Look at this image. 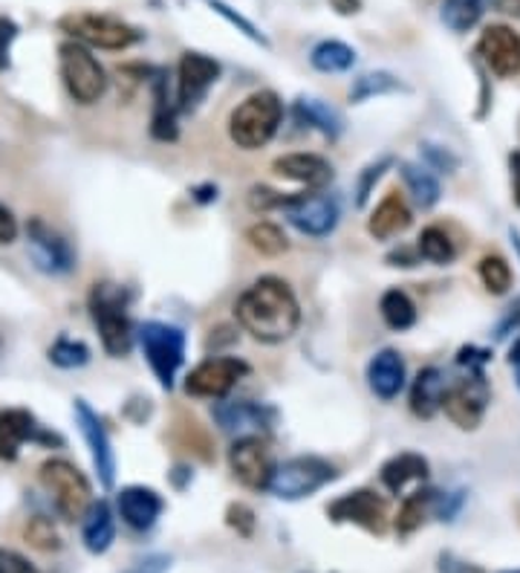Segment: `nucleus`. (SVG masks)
<instances>
[{"instance_id": "40", "label": "nucleus", "mask_w": 520, "mask_h": 573, "mask_svg": "<svg viewBox=\"0 0 520 573\" xmlns=\"http://www.w3.org/2000/svg\"><path fill=\"white\" fill-rule=\"evenodd\" d=\"M208 7H212L214 12H217V16L223 18V21L232 23V27H235L237 32H243V36L249 38V41H255V44H261V47H269V38H266L264 32L257 30L255 23L249 21V18H243L241 12H235V9L228 7V3H223V0H208Z\"/></svg>"}, {"instance_id": "1", "label": "nucleus", "mask_w": 520, "mask_h": 573, "mask_svg": "<svg viewBox=\"0 0 520 573\" xmlns=\"http://www.w3.org/2000/svg\"><path fill=\"white\" fill-rule=\"evenodd\" d=\"M235 319L261 345H281L300 328L298 295L278 275H261L235 302Z\"/></svg>"}, {"instance_id": "13", "label": "nucleus", "mask_w": 520, "mask_h": 573, "mask_svg": "<svg viewBox=\"0 0 520 573\" xmlns=\"http://www.w3.org/2000/svg\"><path fill=\"white\" fill-rule=\"evenodd\" d=\"M27 243L35 267L47 275H67L75 270V252L59 229H52L44 218H30Z\"/></svg>"}, {"instance_id": "30", "label": "nucleus", "mask_w": 520, "mask_h": 573, "mask_svg": "<svg viewBox=\"0 0 520 573\" xmlns=\"http://www.w3.org/2000/svg\"><path fill=\"white\" fill-rule=\"evenodd\" d=\"M399 171H402L405 185H408L410 198H414V203H417L419 209H431L440 203V194H442L440 180L434 177V171L428 169V165H419V162H402Z\"/></svg>"}, {"instance_id": "49", "label": "nucleus", "mask_w": 520, "mask_h": 573, "mask_svg": "<svg viewBox=\"0 0 520 573\" xmlns=\"http://www.w3.org/2000/svg\"><path fill=\"white\" fill-rule=\"evenodd\" d=\"M440 573H483L477 565H469V562H460L457 556L446 553L440 556Z\"/></svg>"}, {"instance_id": "50", "label": "nucleus", "mask_w": 520, "mask_h": 573, "mask_svg": "<svg viewBox=\"0 0 520 573\" xmlns=\"http://www.w3.org/2000/svg\"><path fill=\"white\" fill-rule=\"evenodd\" d=\"M494 9H498L500 16L520 21V0H494Z\"/></svg>"}, {"instance_id": "41", "label": "nucleus", "mask_w": 520, "mask_h": 573, "mask_svg": "<svg viewBox=\"0 0 520 573\" xmlns=\"http://www.w3.org/2000/svg\"><path fill=\"white\" fill-rule=\"evenodd\" d=\"M390 157H381L379 162H370L365 171H359V180H356V207H365L367 198L374 194L376 183H379L381 177H385V171L390 169Z\"/></svg>"}, {"instance_id": "18", "label": "nucleus", "mask_w": 520, "mask_h": 573, "mask_svg": "<svg viewBox=\"0 0 520 573\" xmlns=\"http://www.w3.org/2000/svg\"><path fill=\"white\" fill-rule=\"evenodd\" d=\"M214 420L226 434L235 438H261L275 423V412L269 405L255 400H223L214 405Z\"/></svg>"}, {"instance_id": "29", "label": "nucleus", "mask_w": 520, "mask_h": 573, "mask_svg": "<svg viewBox=\"0 0 520 573\" xmlns=\"http://www.w3.org/2000/svg\"><path fill=\"white\" fill-rule=\"evenodd\" d=\"M356 50L345 41H336V38H327V41H318L313 50H309V64L316 67L318 73H327V76H338V73H347L353 70L356 64Z\"/></svg>"}, {"instance_id": "39", "label": "nucleus", "mask_w": 520, "mask_h": 573, "mask_svg": "<svg viewBox=\"0 0 520 573\" xmlns=\"http://www.w3.org/2000/svg\"><path fill=\"white\" fill-rule=\"evenodd\" d=\"M27 542L44 553L59 551L61 547L59 530H55V524H52L50 519H44V515H35V519H30V524H27Z\"/></svg>"}, {"instance_id": "55", "label": "nucleus", "mask_w": 520, "mask_h": 573, "mask_svg": "<svg viewBox=\"0 0 520 573\" xmlns=\"http://www.w3.org/2000/svg\"><path fill=\"white\" fill-rule=\"evenodd\" d=\"M509 235H512V243H514V247H518V252H520V232H518V229H512Z\"/></svg>"}, {"instance_id": "6", "label": "nucleus", "mask_w": 520, "mask_h": 573, "mask_svg": "<svg viewBox=\"0 0 520 573\" xmlns=\"http://www.w3.org/2000/svg\"><path fill=\"white\" fill-rule=\"evenodd\" d=\"M59 70L67 93L75 104H95L108 93V73L93 56V50L79 41H64L59 47Z\"/></svg>"}, {"instance_id": "17", "label": "nucleus", "mask_w": 520, "mask_h": 573, "mask_svg": "<svg viewBox=\"0 0 520 573\" xmlns=\"http://www.w3.org/2000/svg\"><path fill=\"white\" fill-rule=\"evenodd\" d=\"M477 56L486 64V70L498 76V79L520 76V36L506 23H491L480 32Z\"/></svg>"}, {"instance_id": "4", "label": "nucleus", "mask_w": 520, "mask_h": 573, "mask_svg": "<svg viewBox=\"0 0 520 573\" xmlns=\"http://www.w3.org/2000/svg\"><path fill=\"white\" fill-rule=\"evenodd\" d=\"M59 30L70 36V41L90 47V50H131L140 44L142 32L133 23L116 16H99V12H70L59 21Z\"/></svg>"}, {"instance_id": "22", "label": "nucleus", "mask_w": 520, "mask_h": 573, "mask_svg": "<svg viewBox=\"0 0 520 573\" xmlns=\"http://www.w3.org/2000/svg\"><path fill=\"white\" fill-rule=\"evenodd\" d=\"M52 443V434L41 432L35 414L27 409H7L0 412V458L16 461L21 455L23 443Z\"/></svg>"}, {"instance_id": "26", "label": "nucleus", "mask_w": 520, "mask_h": 573, "mask_svg": "<svg viewBox=\"0 0 520 573\" xmlns=\"http://www.w3.org/2000/svg\"><path fill=\"white\" fill-rule=\"evenodd\" d=\"M295 117H298L300 125L313 128L324 137V140H338L341 131H345V119L341 113L327 104L324 99H316V96H300L298 102H295Z\"/></svg>"}, {"instance_id": "53", "label": "nucleus", "mask_w": 520, "mask_h": 573, "mask_svg": "<svg viewBox=\"0 0 520 573\" xmlns=\"http://www.w3.org/2000/svg\"><path fill=\"white\" fill-rule=\"evenodd\" d=\"M512 165H514V177H518V183H514V198H518V207H520V154L512 157Z\"/></svg>"}, {"instance_id": "15", "label": "nucleus", "mask_w": 520, "mask_h": 573, "mask_svg": "<svg viewBox=\"0 0 520 573\" xmlns=\"http://www.w3.org/2000/svg\"><path fill=\"white\" fill-rule=\"evenodd\" d=\"M327 515H330V522L356 524V527L376 533V536L388 530V507L374 490H353V493L338 495L327 507Z\"/></svg>"}, {"instance_id": "33", "label": "nucleus", "mask_w": 520, "mask_h": 573, "mask_svg": "<svg viewBox=\"0 0 520 573\" xmlns=\"http://www.w3.org/2000/svg\"><path fill=\"white\" fill-rule=\"evenodd\" d=\"M486 3L489 0H442L440 21L451 32H469L483 18Z\"/></svg>"}, {"instance_id": "47", "label": "nucleus", "mask_w": 520, "mask_h": 573, "mask_svg": "<svg viewBox=\"0 0 520 573\" xmlns=\"http://www.w3.org/2000/svg\"><path fill=\"white\" fill-rule=\"evenodd\" d=\"M422 154L428 157V165L446 171V174H451V171L457 169V157L448 154L446 148H440V145H422Z\"/></svg>"}, {"instance_id": "20", "label": "nucleus", "mask_w": 520, "mask_h": 573, "mask_svg": "<svg viewBox=\"0 0 520 573\" xmlns=\"http://www.w3.org/2000/svg\"><path fill=\"white\" fill-rule=\"evenodd\" d=\"M272 171L284 180L304 185L307 191H324L333 183V165L322 154H307V151H293L272 162Z\"/></svg>"}, {"instance_id": "32", "label": "nucleus", "mask_w": 520, "mask_h": 573, "mask_svg": "<svg viewBox=\"0 0 520 573\" xmlns=\"http://www.w3.org/2000/svg\"><path fill=\"white\" fill-rule=\"evenodd\" d=\"M379 313L381 322L388 324L390 331H410L417 324V304L399 286H390V290L381 293Z\"/></svg>"}, {"instance_id": "25", "label": "nucleus", "mask_w": 520, "mask_h": 573, "mask_svg": "<svg viewBox=\"0 0 520 573\" xmlns=\"http://www.w3.org/2000/svg\"><path fill=\"white\" fill-rule=\"evenodd\" d=\"M410 221H414V214H410L408 203L396 191H390L388 198L381 200L379 207L370 212V218H367V232L376 241H390V238L402 235L405 229L410 227Z\"/></svg>"}, {"instance_id": "3", "label": "nucleus", "mask_w": 520, "mask_h": 573, "mask_svg": "<svg viewBox=\"0 0 520 573\" xmlns=\"http://www.w3.org/2000/svg\"><path fill=\"white\" fill-rule=\"evenodd\" d=\"M284 122V102L275 90H255L228 113V140L241 151H261L269 145Z\"/></svg>"}, {"instance_id": "31", "label": "nucleus", "mask_w": 520, "mask_h": 573, "mask_svg": "<svg viewBox=\"0 0 520 573\" xmlns=\"http://www.w3.org/2000/svg\"><path fill=\"white\" fill-rule=\"evenodd\" d=\"M437 510V493L434 490H417L402 499V507L396 513L394 527L399 536H410L414 530H419L426 524L428 515Z\"/></svg>"}, {"instance_id": "42", "label": "nucleus", "mask_w": 520, "mask_h": 573, "mask_svg": "<svg viewBox=\"0 0 520 573\" xmlns=\"http://www.w3.org/2000/svg\"><path fill=\"white\" fill-rule=\"evenodd\" d=\"M226 524L235 530L237 536L252 539L255 536V527H257V515L249 504H243V501H232L226 510Z\"/></svg>"}, {"instance_id": "23", "label": "nucleus", "mask_w": 520, "mask_h": 573, "mask_svg": "<svg viewBox=\"0 0 520 573\" xmlns=\"http://www.w3.org/2000/svg\"><path fill=\"white\" fill-rule=\"evenodd\" d=\"M81 542L93 556H102L116 542V515H113L111 504L104 499L93 501L81 519Z\"/></svg>"}, {"instance_id": "7", "label": "nucleus", "mask_w": 520, "mask_h": 573, "mask_svg": "<svg viewBox=\"0 0 520 573\" xmlns=\"http://www.w3.org/2000/svg\"><path fill=\"white\" fill-rule=\"evenodd\" d=\"M41 484L52 495V504L67 522H81L93 504V490L84 472L67 458H50L41 463Z\"/></svg>"}, {"instance_id": "44", "label": "nucleus", "mask_w": 520, "mask_h": 573, "mask_svg": "<svg viewBox=\"0 0 520 573\" xmlns=\"http://www.w3.org/2000/svg\"><path fill=\"white\" fill-rule=\"evenodd\" d=\"M171 567V556L165 553H151L145 559H136L125 573H169Z\"/></svg>"}, {"instance_id": "27", "label": "nucleus", "mask_w": 520, "mask_h": 573, "mask_svg": "<svg viewBox=\"0 0 520 573\" xmlns=\"http://www.w3.org/2000/svg\"><path fill=\"white\" fill-rule=\"evenodd\" d=\"M379 478L388 493L399 495L408 490V484H419V481H426L428 461L422 455H417V452H399V455H394L390 461H385Z\"/></svg>"}, {"instance_id": "16", "label": "nucleus", "mask_w": 520, "mask_h": 573, "mask_svg": "<svg viewBox=\"0 0 520 573\" xmlns=\"http://www.w3.org/2000/svg\"><path fill=\"white\" fill-rule=\"evenodd\" d=\"M228 470L246 490H266L275 472L272 452L261 438H237L228 449Z\"/></svg>"}, {"instance_id": "2", "label": "nucleus", "mask_w": 520, "mask_h": 573, "mask_svg": "<svg viewBox=\"0 0 520 573\" xmlns=\"http://www.w3.org/2000/svg\"><path fill=\"white\" fill-rule=\"evenodd\" d=\"M90 319H93L99 339H102L104 353L111 356H125L133 348V322H131V293L125 286L113 281H99L90 286L88 295Z\"/></svg>"}, {"instance_id": "19", "label": "nucleus", "mask_w": 520, "mask_h": 573, "mask_svg": "<svg viewBox=\"0 0 520 573\" xmlns=\"http://www.w3.org/2000/svg\"><path fill=\"white\" fill-rule=\"evenodd\" d=\"M365 376L367 389H370L374 398L385 400V403L396 400L402 394L405 382H408V368H405L402 353L394 351V348H381V351H376L374 356H370V362H367Z\"/></svg>"}, {"instance_id": "45", "label": "nucleus", "mask_w": 520, "mask_h": 573, "mask_svg": "<svg viewBox=\"0 0 520 573\" xmlns=\"http://www.w3.org/2000/svg\"><path fill=\"white\" fill-rule=\"evenodd\" d=\"M18 38V27L16 21L9 18H0V70L9 67V52H12V41Z\"/></svg>"}, {"instance_id": "56", "label": "nucleus", "mask_w": 520, "mask_h": 573, "mask_svg": "<svg viewBox=\"0 0 520 573\" xmlns=\"http://www.w3.org/2000/svg\"><path fill=\"white\" fill-rule=\"evenodd\" d=\"M503 573H520V571H503Z\"/></svg>"}, {"instance_id": "14", "label": "nucleus", "mask_w": 520, "mask_h": 573, "mask_svg": "<svg viewBox=\"0 0 520 573\" xmlns=\"http://www.w3.org/2000/svg\"><path fill=\"white\" fill-rule=\"evenodd\" d=\"M221 79V64L205 52H183L176 67V108L197 111L208 90Z\"/></svg>"}, {"instance_id": "5", "label": "nucleus", "mask_w": 520, "mask_h": 573, "mask_svg": "<svg viewBox=\"0 0 520 573\" xmlns=\"http://www.w3.org/2000/svg\"><path fill=\"white\" fill-rule=\"evenodd\" d=\"M336 478L338 472L330 461H324L318 455H298L284 463H275L266 493L281 501H300L316 495L318 490L333 484Z\"/></svg>"}, {"instance_id": "48", "label": "nucleus", "mask_w": 520, "mask_h": 573, "mask_svg": "<svg viewBox=\"0 0 520 573\" xmlns=\"http://www.w3.org/2000/svg\"><path fill=\"white\" fill-rule=\"evenodd\" d=\"M486 362H489V351H480V348H462L457 356V365L469 368V371H483Z\"/></svg>"}, {"instance_id": "46", "label": "nucleus", "mask_w": 520, "mask_h": 573, "mask_svg": "<svg viewBox=\"0 0 520 573\" xmlns=\"http://www.w3.org/2000/svg\"><path fill=\"white\" fill-rule=\"evenodd\" d=\"M18 235H21L18 218L12 214V209L0 203V243H3V247H9V243L18 241Z\"/></svg>"}, {"instance_id": "35", "label": "nucleus", "mask_w": 520, "mask_h": 573, "mask_svg": "<svg viewBox=\"0 0 520 573\" xmlns=\"http://www.w3.org/2000/svg\"><path fill=\"white\" fill-rule=\"evenodd\" d=\"M243 238H246V243H249L257 255H264V258H278L289 250V238L284 235V229H281L278 223H269V221L252 223Z\"/></svg>"}, {"instance_id": "10", "label": "nucleus", "mask_w": 520, "mask_h": 573, "mask_svg": "<svg viewBox=\"0 0 520 573\" xmlns=\"http://www.w3.org/2000/svg\"><path fill=\"white\" fill-rule=\"evenodd\" d=\"M281 212H284L286 221L298 229L300 235L307 238L333 235L338 221H341V207L327 191H300V194H293Z\"/></svg>"}, {"instance_id": "8", "label": "nucleus", "mask_w": 520, "mask_h": 573, "mask_svg": "<svg viewBox=\"0 0 520 573\" xmlns=\"http://www.w3.org/2000/svg\"><path fill=\"white\" fill-rule=\"evenodd\" d=\"M136 336H140L142 353L162 389H174L180 368L185 362V333L169 322H145Z\"/></svg>"}, {"instance_id": "52", "label": "nucleus", "mask_w": 520, "mask_h": 573, "mask_svg": "<svg viewBox=\"0 0 520 573\" xmlns=\"http://www.w3.org/2000/svg\"><path fill=\"white\" fill-rule=\"evenodd\" d=\"M509 368L514 371V380H518V389H520V339L512 345V351H509Z\"/></svg>"}, {"instance_id": "24", "label": "nucleus", "mask_w": 520, "mask_h": 573, "mask_svg": "<svg viewBox=\"0 0 520 573\" xmlns=\"http://www.w3.org/2000/svg\"><path fill=\"white\" fill-rule=\"evenodd\" d=\"M448 380L442 368L428 365L410 382V412L422 420H431L434 414L442 412V398H446Z\"/></svg>"}, {"instance_id": "43", "label": "nucleus", "mask_w": 520, "mask_h": 573, "mask_svg": "<svg viewBox=\"0 0 520 573\" xmlns=\"http://www.w3.org/2000/svg\"><path fill=\"white\" fill-rule=\"evenodd\" d=\"M0 573H41L30 559L21 556L18 551H7L0 547Z\"/></svg>"}, {"instance_id": "12", "label": "nucleus", "mask_w": 520, "mask_h": 573, "mask_svg": "<svg viewBox=\"0 0 520 573\" xmlns=\"http://www.w3.org/2000/svg\"><path fill=\"white\" fill-rule=\"evenodd\" d=\"M75 426H79L81 438L90 449V461H93V470L99 475V484L104 490H111L116 484V452H113V441L108 429H104L102 418L93 412V405L88 400H75L73 405Z\"/></svg>"}, {"instance_id": "11", "label": "nucleus", "mask_w": 520, "mask_h": 573, "mask_svg": "<svg viewBox=\"0 0 520 573\" xmlns=\"http://www.w3.org/2000/svg\"><path fill=\"white\" fill-rule=\"evenodd\" d=\"M246 374H249V362H243L241 356H212V360L200 362L197 368H191L183 380V389L188 398L226 400Z\"/></svg>"}, {"instance_id": "28", "label": "nucleus", "mask_w": 520, "mask_h": 573, "mask_svg": "<svg viewBox=\"0 0 520 573\" xmlns=\"http://www.w3.org/2000/svg\"><path fill=\"white\" fill-rule=\"evenodd\" d=\"M176 102H171L169 96V81L165 76L156 73L154 76V117H151V133L154 140L160 142H174L180 128H176Z\"/></svg>"}, {"instance_id": "54", "label": "nucleus", "mask_w": 520, "mask_h": 573, "mask_svg": "<svg viewBox=\"0 0 520 573\" xmlns=\"http://www.w3.org/2000/svg\"><path fill=\"white\" fill-rule=\"evenodd\" d=\"M506 324H512V328H520V302L512 308V313H509ZM506 324H503V328H506Z\"/></svg>"}, {"instance_id": "34", "label": "nucleus", "mask_w": 520, "mask_h": 573, "mask_svg": "<svg viewBox=\"0 0 520 573\" xmlns=\"http://www.w3.org/2000/svg\"><path fill=\"white\" fill-rule=\"evenodd\" d=\"M417 255L428 264H451L457 247L442 227H426L417 238Z\"/></svg>"}, {"instance_id": "37", "label": "nucleus", "mask_w": 520, "mask_h": 573, "mask_svg": "<svg viewBox=\"0 0 520 573\" xmlns=\"http://www.w3.org/2000/svg\"><path fill=\"white\" fill-rule=\"evenodd\" d=\"M477 275L491 295H506L512 286V267L503 255H483L477 264Z\"/></svg>"}, {"instance_id": "21", "label": "nucleus", "mask_w": 520, "mask_h": 573, "mask_svg": "<svg viewBox=\"0 0 520 573\" xmlns=\"http://www.w3.org/2000/svg\"><path fill=\"white\" fill-rule=\"evenodd\" d=\"M116 510L128 527L145 533V530H151L160 522L162 510H165V501H162V495L156 493L154 486L133 484L125 486V490L116 495Z\"/></svg>"}, {"instance_id": "36", "label": "nucleus", "mask_w": 520, "mask_h": 573, "mask_svg": "<svg viewBox=\"0 0 520 573\" xmlns=\"http://www.w3.org/2000/svg\"><path fill=\"white\" fill-rule=\"evenodd\" d=\"M405 90V84L388 70H376V73H361L350 84V102H367L374 96H388Z\"/></svg>"}, {"instance_id": "9", "label": "nucleus", "mask_w": 520, "mask_h": 573, "mask_svg": "<svg viewBox=\"0 0 520 573\" xmlns=\"http://www.w3.org/2000/svg\"><path fill=\"white\" fill-rule=\"evenodd\" d=\"M491 389L486 382L483 371H469L460 380H448L446 398H442V412L462 432H471L483 423L486 409H489Z\"/></svg>"}, {"instance_id": "51", "label": "nucleus", "mask_w": 520, "mask_h": 573, "mask_svg": "<svg viewBox=\"0 0 520 573\" xmlns=\"http://www.w3.org/2000/svg\"><path fill=\"white\" fill-rule=\"evenodd\" d=\"M330 7L338 16H356V12H361V0H330Z\"/></svg>"}, {"instance_id": "38", "label": "nucleus", "mask_w": 520, "mask_h": 573, "mask_svg": "<svg viewBox=\"0 0 520 573\" xmlns=\"http://www.w3.org/2000/svg\"><path fill=\"white\" fill-rule=\"evenodd\" d=\"M50 362L55 368H64V371H73V368H84L90 362V348L73 336H59L47 351Z\"/></svg>"}]
</instances>
